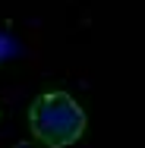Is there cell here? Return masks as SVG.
<instances>
[{
  "label": "cell",
  "instance_id": "cell-1",
  "mask_svg": "<svg viewBox=\"0 0 145 148\" xmlns=\"http://www.w3.org/2000/svg\"><path fill=\"white\" fill-rule=\"evenodd\" d=\"M29 129L41 148H69L85 132V110L69 91H44L29 107Z\"/></svg>",
  "mask_w": 145,
  "mask_h": 148
},
{
  "label": "cell",
  "instance_id": "cell-2",
  "mask_svg": "<svg viewBox=\"0 0 145 148\" xmlns=\"http://www.w3.org/2000/svg\"><path fill=\"white\" fill-rule=\"evenodd\" d=\"M16 148H41V145H16Z\"/></svg>",
  "mask_w": 145,
  "mask_h": 148
}]
</instances>
